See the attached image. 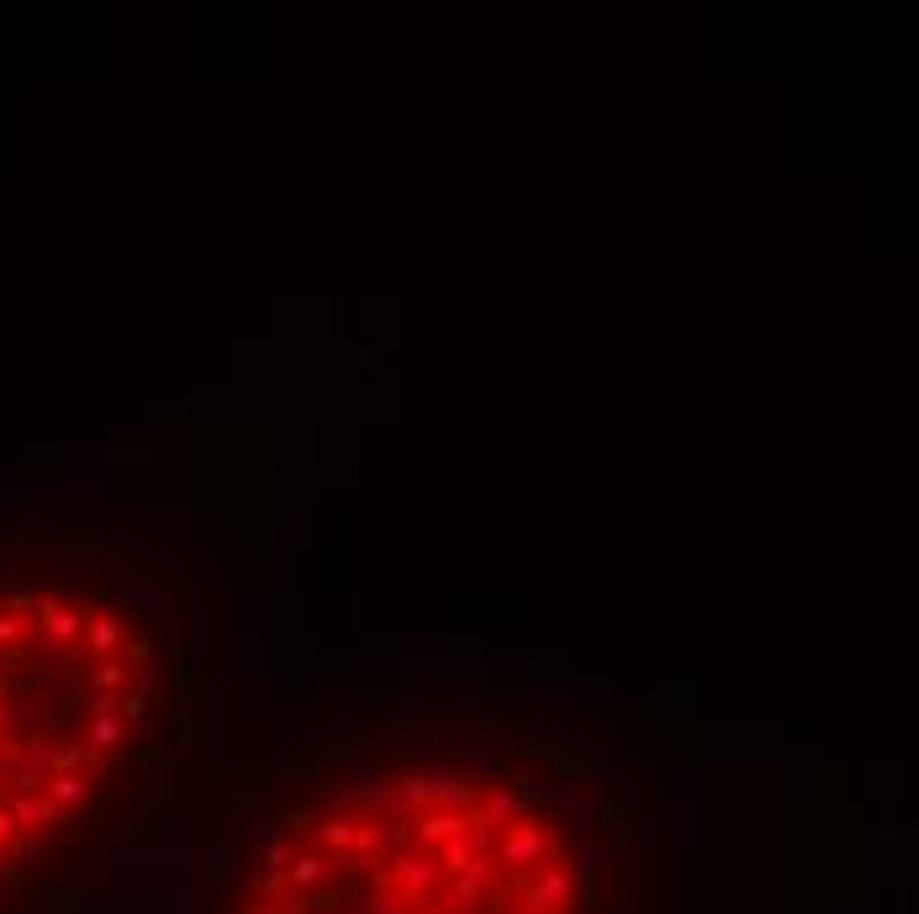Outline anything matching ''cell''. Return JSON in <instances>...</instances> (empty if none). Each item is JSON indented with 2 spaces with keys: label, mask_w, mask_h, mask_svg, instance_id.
Instances as JSON below:
<instances>
[{
  "label": "cell",
  "mask_w": 919,
  "mask_h": 914,
  "mask_svg": "<svg viewBox=\"0 0 919 914\" xmlns=\"http://www.w3.org/2000/svg\"><path fill=\"white\" fill-rule=\"evenodd\" d=\"M85 645H90V656H111V650L122 645V619H117V613H96V619H90Z\"/></svg>",
  "instance_id": "4"
},
{
  "label": "cell",
  "mask_w": 919,
  "mask_h": 914,
  "mask_svg": "<svg viewBox=\"0 0 919 914\" xmlns=\"http://www.w3.org/2000/svg\"><path fill=\"white\" fill-rule=\"evenodd\" d=\"M37 624H43V634H53V640H69L74 645V634L85 629V613H74V608H59V598H37Z\"/></svg>",
  "instance_id": "2"
},
{
  "label": "cell",
  "mask_w": 919,
  "mask_h": 914,
  "mask_svg": "<svg viewBox=\"0 0 919 914\" xmlns=\"http://www.w3.org/2000/svg\"><path fill=\"white\" fill-rule=\"evenodd\" d=\"M90 682H96L101 693H117V687L127 682V666H122V661H101L96 671H90Z\"/></svg>",
  "instance_id": "7"
},
{
  "label": "cell",
  "mask_w": 919,
  "mask_h": 914,
  "mask_svg": "<svg viewBox=\"0 0 919 914\" xmlns=\"http://www.w3.org/2000/svg\"><path fill=\"white\" fill-rule=\"evenodd\" d=\"M85 793H90V777H80V772H53V777H48V798H53L59 809L80 804Z\"/></svg>",
  "instance_id": "5"
},
{
  "label": "cell",
  "mask_w": 919,
  "mask_h": 914,
  "mask_svg": "<svg viewBox=\"0 0 919 914\" xmlns=\"http://www.w3.org/2000/svg\"><path fill=\"white\" fill-rule=\"evenodd\" d=\"M117 745H122V719H117V714L90 719V730H85V751H117Z\"/></svg>",
  "instance_id": "6"
},
{
  "label": "cell",
  "mask_w": 919,
  "mask_h": 914,
  "mask_svg": "<svg viewBox=\"0 0 919 914\" xmlns=\"http://www.w3.org/2000/svg\"><path fill=\"white\" fill-rule=\"evenodd\" d=\"M16 656H22V666H43V671H74V666H80V650H74L69 640H53V634H43V629H37L32 640H22Z\"/></svg>",
  "instance_id": "1"
},
{
  "label": "cell",
  "mask_w": 919,
  "mask_h": 914,
  "mask_svg": "<svg viewBox=\"0 0 919 914\" xmlns=\"http://www.w3.org/2000/svg\"><path fill=\"white\" fill-rule=\"evenodd\" d=\"M111 708H117V698H111V693H96V698H90V714H96V719L111 714Z\"/></svg>",
  "instance_id": "11"
},
{
  "label": "cell",
  "mask_w": 919,
  "mask_h": 914,
  "mask_svg": "<svg viewBox=\"0 0 919 914\" xmlns=\"http://www.w3.org/2000/svg\"><path fill=\"white\" fill-rule=\"evenodd\" d=\"M32 714L43 719V724H53V719L64 714V698H59V693H37V708H32Z\"/></svg>",
  "instance_id": "9"
},
{
  "label": "cell",
  "mask_w": 919,
  "mask_h": 914,
  "mask_svg": "<svg viewBox=\"0 0 919 914\" xmlns=\"http://www.w3.org/2000/svg\"><path fill=\"white\" fill-rule=\"evenodd\" d=\"M11 830H16V825H11V809H6V804H0V846H6V841H11Z\"/></svg>",
  "instance_id": "12"
},
{
  "label": "cell",
  "mask_w": 919,
  "mask_h": 914,
  "mask_svg": "<svg viewBox=\"0 0 919 914\" xmlns=\"http://www.w3.org/2000/svg\"><path fill=\"white\" fill-rule=\"evenodd\" d=\"M143 714H148V698H138V693L122 698V719H143Z\"/></svg>",
  "instance_id": "10"
},
{
  "label": "cell",
  "mask_w": 919,
  "mask_h": 914,
  "mask_svg": "<svg viewBox=\"0 0 919 914\" xmlns=\"http://www.w3.org/2000/svg\"><path fill=\"white\" fill-rule=\"evenodd\" d=\"M27 724H32V703H27V693H0V740L27 735Z\"/></svg>",
  "instance_id": "3"
},
{
  "label": "cell",
  "mask_w": 919,
  "mask_h": 914,
  "mask_svg": "<svg viewBox=\"0 0 919 914\" xmlns=\"http://www.w3.org/2000/svg\"><path fill=\"white\" fill-rule=\"evenodd\" d=\"M27 629H32L27 619H16V613H0V650L16 645V640H27Z\"/></svg>",
  "instance_id": "8"
}]
</instances>
